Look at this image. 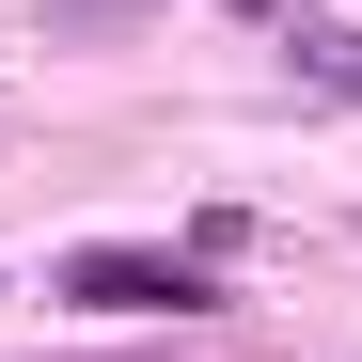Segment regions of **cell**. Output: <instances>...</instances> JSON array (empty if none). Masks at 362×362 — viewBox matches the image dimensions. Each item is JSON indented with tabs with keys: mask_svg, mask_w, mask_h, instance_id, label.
Here are the masks:
<instances>
[{
	"mask_svg": "<svg viewBox=\"0 0 362 362\" xmlns=\"http://www.w3.org/2000/svg\"><path fill=\"white\" fill-rule=\"evenodd\" d=\"M64 299H95V315H205V252H142V236H95V252H64Z\"/></svg>",
	"mask_w": 362,
	"mask_h": 362,
	"instance_id": "cell-1",
	"label": "cell"
},
{
	"mask_svg": "<svg viewBox=\"0 0 362 362\" xmlns=\"http://www.w3.org/2000/svg\"><path fill=\"white\" fill-rule=\"evenodd\" d=\"M299 79H315V95H362V32H299Z\"/></svg>",
	"mask_w": 362,
	"mask_h": 362,
	"instance_id": "cell-2",
	"label": "cell"
},
{
	"mask_svg": "<svg viewBox=\"0 0 362 362\" xmlns=\"http://www.w3.org/2000/svg\"><path fill=\"white\" fill-rule=\"evenodd\" d=\"M221 16H299V0H221Z\"/></svg>",
	"mask_w": 362,
	"mask_h": 362,
	"instance_id": "cell-3",
	"label": "cell"
}]
</instances>
